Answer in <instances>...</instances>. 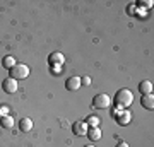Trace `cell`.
Returning a JSON list of instances; mask_svg holds the SVG:
<instances>
[{"label":"cell","mask_w":154,"mask_h":147,"mask_svg":"<svg viewBox=\"0 0 154 147\" xmlns=\"http://www.w3.org/2000/svg\"><path fill=\"white\" fill-rule=\"evenodd\" d=\"M2 89H4V93H7V94H14L17 91V81L16 79H12V77L4 79V82H2Z\"/></svg>","instance_id":"cell-4"},{"label":"cell","mask_w":154,"mask_h":147,"mask_svg":"<svg viewBox=\"0 0 154 147\" xmlns=\"http://www.w3.org/2000/svg\"><path fill=\"white\" fill-rule=\"evenodd\" d=\"M81 84H84V86H89V84H91V77H89V75L81 77Z\"/></svg>","instance_id":"cell-16"},{"label":"cell","mask_w":154,"mask_h":147,"mask_svg":"<svg viewBox=\"0 0 154 147\" xmlns=\"http://www.w3.org/2000/svg\"><path fill=\"white\" fill-rule=\"evenodd\" d=\"M2 65L5 67V69H9V70H11L12 67L16 65V60H14V57H4V60H2Z\"/></svg>","instance_id":"cell-14"},{"label":"cell","mask_w":154,"mask_h":147,"mask_svg":"<svg viewBox=\"0 0 154 147\" xmlns=\"http://www.w3.org/2000/svg\"><path fill=\"white\" fill-rule=\"evenodd\" d=\"M0 125L4 127V128H12V127H14V120H12V116H9V115L0 116Z\"/></svg>","instance_id":"cell-13"},{"label":"cell","mask_w":154,"mask_h":147,"mask_svg":"<svg viewBox=\"0 0 154 147\" xmlns=\"http://www.w3.org/2000/svg\"><path fill=\"white\" fill-rule=\"evenodd\" d=\"M140 104L146 109H152L154 108V96L152 94H144L142 99H140Z\"/></svg>","instance_id":"cell-9"},{"label":"cell","mask_w":154,"mask_h":147,"mask_svg":"<svg viewBox=\"0 0 154 147\" xmlns=\"http://www.w3.org/2000/svg\"><path fill=\"white\" fill-rule=\"evenodd\" d=\"M130 113L127 111V109H122V113L116 116V121H118V125H128L130 123Z\"/></svg>","instance_id":"cell-10"},{"label":"cell","mask_w":154,"mask_h":147,"mask_svg":"<svg viewBox=\"0 0 154 147\" xmlns=\"http://www.w3.org/2000/svg\"><path fill=\"white\" fill-rule=\"evenodd\" d=\"M116 147H128V144H127V142H120Z\"/></svg>","instance_id":"cell-19"},{"label":"cell","mask_w":154,"mask_h":147,"mask_svg":"<svg viewBox=\"0 0 154 147\" xmlns=\"http://www.w3.org/2000/svg\"><path fill=\"white\" fill-rule=\"evenodd\" d=\"M72 132L79 137L86 135V133H88V125H86V121H82V120L74 121V123H72Z\"/></svg>","instance_id":"cell-5"},{"label":"cell","mask_w":154,"mask_h":147,"mask_svg":"<svg viewBox=\"0 0 154 147\" xmlns=\"http://www.w3.org/2000/svg\"><path fill=\"white\" fill-rule=\"evenodd\" d=\"M7 113H9V109H7L5 106H2V108H0V116H5Z\"/></svg>","instance_id":"cell-18"},{"label":"cell","mask_w":154,"mask_h":147,"mask_svg":"<svg viewBox=\"0 0 154 147\" xmlns=\"http://www.w3.org/2000/svg\"><path fill=\"white\" fill-rule=\"evenodd\" d=\"M139 93L142 94H151L152 93V84H151V81H142L140 84H139Z\"/></svg>","instance_id":"cell-11"},{"label":"cell","mask_w":154,"mask_h":147,"mask_svg":"<svg viewBox=\"0 0 154 147\" xmlns=\"http://www.w3.org/2000/svg\"><path fill=\"white\" fill-rule=\"evenodd\" d=\"M63 55L60 53V51H53V53H50L48 55V63L51 67H55V65H62L63 63Z\"/></svg>","instance_id":"cell-6"},{"label":"cell","mask_w":154,"mask_h":147,"mask_svg":"<svg viewBox=\"0 0 154 147\" xmlns=\"http://www.w3.org/2000/svg\"><path fill=\"white\" fill-rule=\"evenodd\" d=\"M84 147H94V145H91V144H89V145H84Z\"/></svg>","instance_id":"cell-21"},{"label":"cell","mask_w":154,"mask_h":147,"mask_svg":"<svg viewBox=\"0 0 154 147\" xmlns=\"http://www.w3.org/2000/svg\"><path fill=\"white\" fill-rule=\"evenodd\" d=\"M19 130H21L22 133L31 132L33 130V120H31V118H22V120L19 121Z\"/></svg>","instance_id":"cell-8"},{"label":"cell","mask_w":154,"mask_h":147,"mask_svg":"<svg viewBox=\"0 0 154 147\" xmlns=\"http://www.w3.org/2000/svg\"><path fill=\"white\" fill-rule=\"evenodd\" d=\"M134 101V94L132 91H128V89H120L118 93L115 94V98H113V104H115L118 109H127Z\"/></svg>","instance_id":"cell-1"},{"label":"cell","mask_w":154,"mask_h":147,"mask_svg":"<svg viewBox=\"0 0 154 147\" xmlns=\"http://www.w3.org/2000/svg\"><path fill=\"white\" fill-rule=\"evenodd\" d=\"M28 75H29V67L24 65V63H16L11 69V77L16 79V81H24V79H28Z\"/></svg>","instance_id":"cell-2"},{"label":"cell","mask_w":154,"mask_h":147,"mask_svg":"<svg viewBox=\"0 0 154 147\" xmlns=\"http://www.w3.org/2000/svg\"><path fill=\"white\" fill-rule=\"evenodd\" d=\"M99 121H101V118H99V116H94V115H91L88 120H86V125H89V127H98Z\"/></svg>","instance_id":"cell-15"},{"label":"cell","mask_w":154,"mask_h":147,"mask_svg":"<svg viewBox=\"0 0 154 147\" xmlns=\"http://www.w3.org/2000/svg\"><path fill=\"white\" fill-rule=\"evenodd\" d=\"M139 5L146 7V9H151V7H152V0H151V2H147V0H142V2H139Z\"/></svg>","instance_id":"cell-17"},{"label":"cell","mask_w":154,"mask_h":147,"mask_svg":"<svg viewBox=\"0 0 154 147\" xmlns=\"http://www.w3.org/2000/svg\"><path fill=\"white\" fill-rule=\"evenodd\" d=\"M86 135H88L93 142L99 140V139H101V130H99L98 127H91V128H88V133H86Z\"/></svg>","instance_id":"cell-12"},{"label":"cell","mask_w":154,"mask_h":147,"mask_svg":"<svg viewBox=\"0 0 154 147\" xmlns=\"http://www.w3.org/2000/svg\"><path fill=\"white\" fill-rule=\"evenodd\" d=\"M128 14H130V16H134V5L128 7Z\"/></svg>","instance_id":"cell-20"},{"label":"cell","mask_w":154,"mask_h":147,"mask_svg":"<svg viewBox=\"0 0 154 147\" xmlns=\"http://www.w3.org/2000/svg\"><path fill=\"white\" fill-rule=\"evenodd\" d=\"M81 86H82V84H81V77H77V75L69 77V79L65 81V87L69 89V91H77Z\"/></svg>","instance_id":"cell-7"},{"label":"cell","mask_w":154,"mask_h":147,"mask_svg":"<svg viewBox=\"0 0 154 147\" xmlns=\"http://www.w3.org/2000/svg\"><path fill=\"white\" fill-rule=\"evenodd\" d=\"M110 96L108 94H96L94 96V99H93V106L94 108H99V109H105V108H108L110 106Z\"/></svg>","instance_id":"cell-3"}]
</instances>
